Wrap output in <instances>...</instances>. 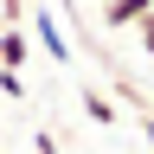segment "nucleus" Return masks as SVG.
I'll use <instances>...</instances> for the list:
<instances>
[{
  "label": "nucleus",
  "mask_w": 154,
  "mask_h": 154,
  "mask_svg": "<svg viewBox=\"0 0 154 154\" xmlns=\"http://www.w3.org/2000/svg\"><path fill=\"white\" fill-rule=\"evenodd\" d=\"M135 109H141V116H154V96H141V103H135Z\"/></svg>",
  "instance_id": "10"
},
{
  "label": "nucleus",
  "mask_w": 154,
  "mask_h": 154,
  "mask_svg": "<svg viewBox=\"0 0 154 154\" xmlns=\"http://www.w3.org/2000/svg\"><path fill=\"white\" fill-rule=\"evenodd\" d=\"M0 90H7L13 103H19V96H32V90H26V77H19V71H0Z\"/></svg>",
  "instance_id": "6"
},
{
  "label": "nucleus",
  "mask_w": 154,
  "mask_h": 154,
  "mask_svg": "<svg viewBox=\"0 0 154 154\" xmlns=\"http://www.w3.org/2000/svg\"><path fill=\"white\" fill-rule=\"evenodd\" d=\"M141 135H148V154H154V116H141Z\"/></svg>",
  "instance_id": "9"
},
{
  "label": "nucleus",
  "mask_w": 154,
  "mask_h": 154,
  "mask_svg": "<svg viewBox=\"0 0 154 154\" xmlns=\"http://www.w3.org/2000/svg\"><path fill=\"white\" fill-rule=\"evenodd\" d=\"M26 19H32V38H38V51H45L51 64L64 71V64H71V45H64V32H58V19H51V7H32Z\"/></svg>",
  "instance_id": "1"
},
{
  "label": "nucleus",
  "mask_w": 154,
  "mask_h": 154,
  "mask_svg": "<svg viewBox=\"0 0 154 154\" xmlns=\"http://www.w3.org/2000/svg\"><path fill=\"white\" fill-rule=\"evenodd\" d=\"M32 154H64V148H58V135H51V128H38V135H32Z\"/></svg>",
  "instance_id": "7"
},
{
  "label": "nucleus",
  "mask_w": 154,
  "mask_h": 154,
  "mask_svg": "<svg viewBox=\"0 0 154 154\" xmlns=\"http://www.w3.org/2000/svg\"><path fill=\"white\" fill-rule=\"evenodd\" d=\"M84 116H90L96 128H116V103H109L103 90H84Z\"/></svg>",
  "instance_id": "4"
},
{
  "label": "nucleus",
  "mask_w": 154,
  "mask_h": 154,
  "mask_svg": "<svg viewBox=\"0 0 154 154\" xmlns=\"http://www.w3.org/2000/svg\"><path fill=\"white\" fill-rule=\"evenodd\" d=\"M26 13H32V0H0V19L7 26H26Z\"/></svg>",
  "instance_id": "5"
},
{
  "label": "nucleus",
  "mask_w": 154,
  "mask_h": 154,
  "mask_svg": "<svg viewBox=\"0 0 154 154\" xmlns=\"http://www.w3.org/2000/svg\"><path fill=\"white\" fill-rule=\"evenodd\" d=\"M135 45H141V51H148V58H154V13H148V19H141V26H135Z\"/></svg>",
  "instance_id": "8"
},
{
  "label": "nucleus",
  "mask_w": 154,
  "mask_h": 154,
  "mask_svg": "<svg viewBox=\"0 0 154 154\" xmlns=\"http://www.w3.org/2000/svg\"><path fill=\"white\" fill-rule=\"evenodd\" d=\"M32 58V32L26 26H0V71H19Z\"/></svg>",
  "instance_id": "3"
},
{
  "label": "nucleus",
  "mask_w": 154,
  "mask_h": 154,
  "mask_svg": "<svg viewBox=\"0 0 154 154\" xmlns=\"http://www.w3.org/2000/svg\"><path fill=\"white\" fill-rule=\"evenodd\" d=\"M148 13H154V0H103V26L109 32H135Z\"/></svg>",
  "instance_id": "2"
}]
</instances>
